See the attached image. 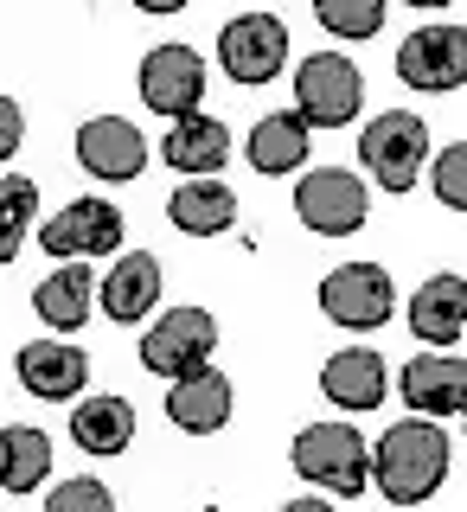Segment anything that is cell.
Returning a JSON list of instances; mask_svg holds the SVG:
<instances>
[{"label":"cell","instance_id":"obj_11","mask_svg":"<svg viewBox=\"0 0 467 512\" xmlns=\"http://www.w3.org/2000/svg\"><path fill=\"white\" fill-rule=\"evenodd\" d=\"M397 77L410 90H461L467 84V32L461 26H423L397 52Z\"/></svg>","mask_w":467,"mask_h":512},{"label":"cell","instance_id":"obj_17","mask_svg":"<svg viewBox=\"0 0 467 512\" xmlns=\"http://www.w3.org/2000/svg\"><path fill=\"white\" fill-rule=\"evenodd\" d=\"M160 160L192 173V180H205V173H218L224 160H231V128L218 116H199V109H192V116H173L167 141H160Z\"/></svg>","mask_w":467,"mask_h":512},{"label":"cell","instance_id":"obj_24","mask_svg":"<svg viewBox=\"0 0 467 512\" xmlns=\"http://www.w3.org/2000/svg\"><path fill=\"white\" fill-rule=\"evenodd\" d=\"M0 442H7L0 487H7V493H39L45 474H52V436L32 429V423H13V429H0Z\"/></svg>","mask_w":467,"mask_h":512},{"label":"cell","instance_id":"obj_25","mask_svg":"<svg viewBox=\"0 0 467 512\" xmlns=\"http://www.w3.org/2000/svg\"><path fill=\"white\" fill-rule=\"evenodd\" d=\"M32 218H39V186H32L26 173H0V263L20 256Z\"/></svg>","mask_w":467,"mask_h":512},{"label":"cell","instance_id":"obj_30","mask_svg":"<svg viewBox=\"0 0 467 512\" xmlns=\"http://www.w3.org/2000/svg\"><path fill=\"white\" fill-rule=\"evenodd\" d=\"M135 7H141V13H180L186 0H135Z\"/></svg>","mask_w":467,"mask_h":512},{"label":"cell","instance_id":"obj_28","mask_svg":"<svg viewBox=\"0 0 467 512\" xmlns=\"http://www.w3.org/2000/svg\"><path fill=\"white\" fill-rule=\"evenodd\" d=\"M436 199L448 205V212H461V205H467V148H461V141L436 154Z\"/></svg>","mask_w":467,"mask_h":512},{"label":"cell","instance_id":"obj_5","mask_svg":"<svg viewBox=\"0 0 467 512\" xmlns=\"http://www.w3.org/2000/svg\"><path fill=\"white\" fill-rule=\"evenodd\" d=\"M212 352H218V320L205 308H167L141 333V365L154 378H186L199 365H212Z\"/></svg>","mask_w":467,"mask_h":512},{"label":"cell","instance_id":"obj_27","mask_svg":"<svg viewBox=\"0 0 467 512\" xmlns=\"http://www.w3.org/2000/svg\"><path fill=\"white\" fill-rule=\"evenodd\" d=\"M45 506H52V512H109L116 493H109L103 480H64V487L45 493Z\"/></svg>","mask_w":467,"mask_h":512},{"label":"cell","instance_id":"obj_19","mask_svg":"<svg viewBox=\"0 0 467 512\" xmlns=\"http://www.w3.org/2000/svg\"><path fill=\"white\" fill-rule=\"evenodd\" d=\"M410 333L423 346H455L467 333V282L448 269V276H429L410 301Z\"/></svg>","mask_w":467,"mask_h":512},{"label":"cell","instance_id":"obj_3","mask_svg":"<svg viewBox=\"0 0 467 512\" xmlns=\"http://www.w3.org/2000/svg\"><path fill=\"white\" fill-rule=\"evenodd\" d=\"M359 160H365V173H372L384 192H410L416 180H423V160H429L423 116H416V109H384L378 122H365Z\"/></svg>","mask_w":467,"mask_h":512},{"label":"cell","instance_id":"obj_9","mask_svg":"<svg viewBox=\"0 0 467 512\" xmlns=\"http://www.w3.org/2000/svg\"><path fill=\"white\" fill-rule=\"evenodd\" d=\"M45 256L71 263V256H116L122 250V205L109 199H71L52 224H39Z\"/></svg>","mask_w":467,"mask_h":512},{"label":"cell","instance_id":"obj_21","mask_svg":"<svg viewBox=\"0 0 467 512\" xmlns=\"http://www.w3.org/2000/svg\"><path fill=\"white\" fill-rule=\"evenodd\" d=\"M167 218H173V231H186V237H218V231H231V224H237V199H231V186H224V180L205 173V180L173 186Z\"/></svg>","mask_w":467,"mask_h":512},{"label":"cell","instance_id":"obj_8","mask_svg":"<svg viewBox=\"0 0 467 512\" xmlns=\"http://www.w3.org/2000/svg\"><path fill=\"white\" fill-rule=\"evenodd\" d=\"M391 308H397V288H391V276H384L378 263H340L327 282H320V314L352 327V333L384 327Z\"/></svg>","mask_w":467,"mask_h":512},{"label":"cell","instance_id":"obj_13","mask_svg":"<svg viewBox=\"0 0 467 512\" xmlns=\"http://www.w3.org/2000/svg\"><path fill=\"white\" fill-rule=\"evenodd\" d=\"M167 384H173L167 391V423L173 429H186V436H218V429L231 423L237 391H231V378H224L218 365H199V372L167 378Z\"/></svg>","mask_w":467,"mask_h":512},{"label":"cell","instance_id":"obj_20","mask_svg":"<svg viewBox=\"0 0 467 512\" xmlns=\"http://www.w3.org/2000/svg\"><path fill=\"white\" fill-rule=\"evenodd\" d=\"M404 404L416 416H455L467 410V365L461 359H410L404 365Z\"/></svg>","mask_w":467,"mask_h":512},{"label":"cell","instance_id":"obj_14","mask_svg":"<svg viewBox=\"0 0 467 512\" xmlns=\"http://www.w3.org/2000/svg\"><path fill=\"white\" fill-rule=\"evenodd\" d=\"M77 160H84V173H96V180H135L148 167V141L122 116H90L77 128Z\"/></svg>","mask_w":467,"mask_h":512},{"label":"cell","instance_id":"obj_7","mask_svg":"<svg viewBox=\"0 0 467 512\" xmlns=\"http://www.w3.org/2000/svg\"><path fill=\"white\" fill-rule=\"evenodd\" d=\"M218 58H224L231 84H269L288 64V26L276 13H237L218 32Z\"/></svg>","mask_w":467,"mask_h":512},{"label":"cell","instance_id":"obj_4","mask_svg":"<svg viewBox=\"0 0 467 512\" xmlns=\"http://www.w3.org/2000/svg\"><path fill=\"white\" fill-rule=\"evenodd\" d=\"M359 103H365V84L346 52H314L295 71V116L308 128H346L359 116Z\"/></svg>","mask_w":467,"mask_h":512},{"label":"cell","instance_id":"obj_22","mask_svg":"<svg viewBox=\"0 0 467 512\" xmlns=\"http://www.w3.org/2000/svg\"><path fill=\"white\" fill-rule=\"evenodd\" d=\"M71 442L84 455H122L135 442V404L128 397H84L71 410Z\"/></svg>","mask_w":467,"mask_h":512},{"label":"cell","instance_id":"obj_26","mask_svg":"<svg viewBox=\"0 0 467 512\" xmlns=\"http://www.w3.org/2000/svg\"><path fill=\"white\" fill-rule=\"evenodd\" d=\"M314 20L333 39H378L384 26V0H314Z\"/></svg>","mask_w":467,"mask_h":512},{"label":"cell","instance_id":"obj_10","mask_svg":"<svg viewBox=\"0 0 467 512\" xmlns=\"http://www.w3.org/2000/svg\"><path fill=\"white\" fill-rule=\"evenodd\" d=\"M205 96V58L192 45H154L141 58V103L154 116H192Z\"/></svg>","mask_w":467,"mask_h":512},{"label":"cell","instance_id":"obj_1","mask_svg":"<svg viewBox=\"0 0 467 512\" xmlns=\"http://www.w3.org/2000/svg\"><path fill=\"white\" fill-rule=\"evenodd\" d=\"M448 461H455V448L436 429V416H404V423H391L378 436L372 474H378V493L391 506H423L448 480Z\"/></svg>","mask_w":467,"mask_h":512},{"label":"cell","instance_id":"obj_31","mask_svg":"<svg viewBox=\"0 0 467 512\" xmlns=\"http://www.w3.org/2000/svg\"><path fill=\"white\" fill-rule=\"evenodd\" d=\"M410 7H455V0H410Z\"/></svg>","mask_w":467,"mask_h":512},{"label":"cell","instance_id":"obj_18","mask_svg":"<svg viewBox=\"0 0 467 512\" xmlns=\"http://www.w3.org/2000/svg\"><path fill=\"white\" fill-rule=\"evenodd\" d=\"M32 308L52 333H77L84 320L96 314V276L84 269V256H71V263H58L52 276L32 288Z\"/></svg>","mask_w":467,"mask_h":512},{"label":"cell","instance_id":"obj_12","mask_svg":"<svg viewBox=\"0 0 467 512\" xmlns=\"http://www.w3.org/2000/svg\"><path fill=\"white\" fill-rule=\"evenodd\" d=\"M13 372L32 397H45V404H77L90 384V359L77 352L71 340H32L13 352Z\"/></svg>","mask_w":467,"mask_h":512},{"label":"cell","instance_id":"obj_29","mask_svg":"<svg viewBox=\"0 0 467 512\" xmlns=\"http://www.w3.org/2000/svg\"><path fill=\"white\" fill-rule=\"evenodd\" d=\"M20 135H26V116H20V103H13V96H0V160H7L13 148H20Z\"/></svg>","mask_w":467,"mask_h":512},{"label":"cell","instance_id":"obj_16","mask_svg":"<svg viewBox=\"0 0 467 512\" xmlns=\"http://www.w3.org/2000/svg\"><path fill=\"white\" fill-rule=\"evenodd\" d=\"M384 359L372 346H346V352H327V365H320V391H327V404L340 410H378L384 404Z\"/></svg>","mask_w":467,"mask_h":512},{"label":"cell","instance_id":"obj_32","mask_svg":"<svg viewBox=\"0 0 467 512\" xmlns=\"http://www.w3.org/2000/svg\"><path fill=\"white\" fill-rule=\"evenodd\" d=\"M0 468H7V442H0Z\"/></svg>","mask_w":467,"mask_h":512},{"label":"cell","instance_id":"obj_2","mask_svg":"<svg viewBox=\"0 0 467 512\" xmlns=\"http://www.w3.org/2000/svg\"><path fill=\"white\" fill-rule=\"evenodd\" d=\"M288 461H295V474L308 487L333 493V500H359L372 487V448L352 423H308L288 448Z\"/></svg>","mask_w":467,"mask_h":512},{"label":"cell","instance_id":"obj_23","mask_svg":"<svg viewBox=\"0 0 467 512\" xmlns=\"http://www.w3.org/2000/svg\"><path fill=\"white\" fill-rule=\"evenodd\" d=\"M301 160H308V122L295 116V109H282V116H263L250 128V167L256 173H295Z\"/></svg>","mask_w":467,"mask_h":512},{"label":"cell","instance_id":"obj_15","mask_svg":"<svg viewBox=\"0 0 467 512\" xmlns=\"http://www.w3.org/2000/svg\"><path fill=\"white\" fill-rule=\"evenodd\" d=\"M96 308L116 320V327H135V320H148V308H160V263H154L148 250L116 256V269L96 282Z\"/></svg>","mask_w":467,"mask_h":512},{"label":"cell","instance_id":"obj_6","mask_svg":"<svg viewBox=\"0 0 467 512\" xmlns=\"http://www.w3.org/2000/svg\"><path fill=\"white\" fill-rule=\"evenodd\" d=\"M295 212H301V224H308V231H320V237H352L365 218H372V192H365L359 173L320 167V173H301Z\"/></svg>","mask_w":467,"mask_h":512}]
</instances>
